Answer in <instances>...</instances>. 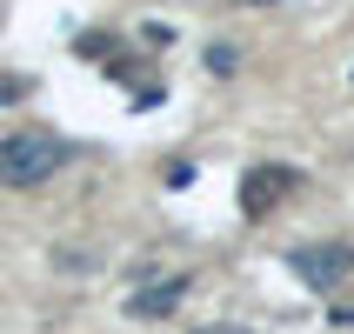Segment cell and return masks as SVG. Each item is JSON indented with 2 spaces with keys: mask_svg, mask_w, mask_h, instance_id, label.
I'll return each instance as SVG.
<instances>
[{
  "mask_svg": "<svg viewBox=\"0 0 354 334\" xmlns=\"http://www.w3.org/2000/svg\"><path fill=\"white\" fill-rule=\"evenodd\" d=\"M248 7H274V0H248Z\"/></svg>",
  "mask_w": 354,
  "mask_h": 334,
  "instance_id": "cell-12",
  "label": "cell"
},
{
  "mask_svg": "<svg viewBox=\"0 0 354 334\" xmlns=\"http://www.w3.org/2000/svg\"><path fill=\"white\" fill-rule=\"evenodd\" d=\"M74 47H80L87 60H100V54H120V40H114V34H100V27H87V34H80Z\"/></svg>",
  "mask_w": 354,
  "mask_h": 334,
  "instance_id": "cell-5",
  "label": "cell"
},
{
  "mask_svg": "<svg viewBox=\"0 0 354 334\" xmlns=\"http://www.w3.org/2000/svg\"><path fill=\"white\" fill-rule=\"evenodd\" d=\"M140 47H174V27H167V20H147V27H140Z\"/></svg>",
  "mask_w": 354,
  "mask_h": 334,
  "instance_id": "cell-7",
  "label": "cell"
},
{
  "mask_svg": "<svg viewBox=\"0 0 354 334\" xmlns=\"http://www.w3.org/2000/svg\"><path fill=\"white\" fill-rule=\"evenodd\" d=\"M335 321H341V328H354V308H335Z\"/></svg>",
  "mask_w": 354,
  "mask_h": 334,
  "instance_id": "cell-11",
  "label": "cell"
},
{
  "mask_svg": "<svg viewBox=\"0 0 354 334\" xmlns=\"http://www.w3.org/2000/svg\"><path fill=\"white\" fill-rule=\"evenodd\" d=\"M295 187H301V167H281V160L274 167H248V174H241V214L261 221L268 207H281V201L295 194Z\"/></svg>",
  "mask_w": 354,
  "mask_h": 334,
  "instance_id": "cell-3",
  "label": "cell"
},
{
  "mask_svg": "<svg viewBox=\"0 0 354 334\" xmlns=\"http://www.w3.org/2000/svg\"><path fill=\"white\" fill-rule=\"evenodd\" d=\"M234 67H241L234 47H207V74H234Z\"/></svg>",
  "mask_w": 354,
  "mask_h": 334,
  "instance_id": "cell-8",
  "label": "cell"
},
{
  "mask_svg": "<svg viewBox=\"0 0 354 334\" xmlns=\"http://www.w3.org/2000/svg\"><path fill=\"white\" fill-rule=\"evenodd\" d=\"M288 268H295L301 288L328 295L354 275V241H301V248H288Z\"/></svg>",
  "mask_w": 354,
  "mask_h": 334,
  "instance_id": "cell-2",
  "label": "cell"
},
{
  "mask_svg": "<svg viewBox=\"0 0 354 334\" xmlns=\"http://www.w3.org/2000/svg\"><path fill=\"white\" fill-rule=\"evenodd\" d=\"M187 288H194L187 275H160V281H147V288H134V295H127V321H160V315H174Z\"/></svg>",
  "mask_w": 354,
  "mask_h": 334,
  "instance_id": "cell-4",
  "label": "cell"
},
{
  "mask_svg": "<svg viewBox=\"0 0 354 334\" xmlns=\"http://www.w3.org/2000/svg\"><path fill=\"white\" fill-rule=\"evenodd\" d=\"M67 154H74V140H60L54 127H20L0 140V187H40L67 167Z\"/></svg>",
  "mask_w": 354,
  "mask_h": 334,
  "instance_id": "cell-1",
  "label": "cell"
},
{
  "mask_svg": "<svg viewBox=\"0 0 354 334\" xmlns=\"http://www.w3.org/2000/svg\"><path fill=\"white\" fill-rule=\"evenodd\" d=\"M27 94H34L27 74H0V107H14V100H27Z\"/></svg>",
  "mask_w": 354,
  "mask_h": 334,
  "instance_id": "cell-6",
  "label": "cell"
},
{
  "mask_svg": "<svg viewBox=\"0 0 354 334\" xmlns=\"http://www.w3.org/2000/svg\"><path fill=\"white\" fill-rule=\"evenodd\" d=\"M194 334H248V328H234V321H221V328H194Z\"/></svg>",
  "mask_w": 354,
  "mask_h": 334,
  "instance_id": "cell-10",
  "label": "cell"
},
{
  "mask_svg": "<svg viewBox=\"0 0 354 334\" xmlns=\"http://www.w3.org/2000/svg\"><path fill=\"white\" fill-rule=\"evenodd\" d=\"M160 100H167V87H140V94H134V114H147V107H160Z\"/></svg>",
  "mask_w": 354,
  "mask_h": 334,
  "instance_id": "cell-9",
  "label": "cell"
}]
</instances>
